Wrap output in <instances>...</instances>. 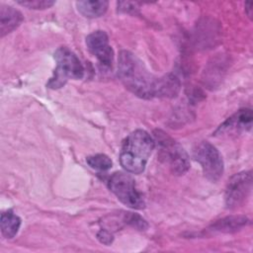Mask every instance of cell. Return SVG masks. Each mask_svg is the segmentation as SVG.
I'll use <instances>...</instances> for the list:
<instances>
[{
	"instance_id": "obj_1",
	"label": "cell",
	"mask_w": 253,
	"mask_h": 253,
	"mask_svg": "<svg viewBox=\"0 0 253 253\" xmlns=\"http://www.w3.org/2000/svg\"><path fill=\"white\" fill-rule=\"evenodd\" d=\"M118 76L126 88L134 95L143 99L158 98L160 77L153 76L143 62L130 51H121Z\"/></svg>"
},
{
	"instance_id": "obj_2",
	"label": "cell",
	"mask_w": 253,
	"mask_h": 253,
	"mask_svg": "<svg viewBox=\"0 0 253 253\" xmlns=\"http://www.w3.org/2000/svg\"><path fill=\"white\" fill-rule=\"evenodd\" d=\"M155 147L153 137L145 130L136 129L125 139L120 162L125 170L132 174H140L144 171L146 163Z\"/></svg>"
},
{
	"instance_id": "obj_3",
	"label": "cell",
	"mask_w": 253,
	"mask_h": 253,
	"mask_svg": "<svg viewBox=\"0 0 253 253\" xmlns=\"http://www.w3.org/2000/svg\"><path fill=\"white\" fill-rule=\"evenodd\" d=\"M154 141L158 145L160 160L175 175H183L190 168V160L185 149L164 131L154 130Z\"/></svg>"
},
{
	"instance_id": "obj_4",
	"label": "cell",
	"mask_w": 253,
	"mask_h": 253,
	"mask_svg": "<svg viewBox=\"0 0 253 253\" xmlns=\"http://www.w3.org/2000/svg\"><path fill=\"white\" fill-rule=\"evenodd\" d=\"M56 67L47 83V87L58 89L69 79H80L84 75V67L77 55L68 47L61 46L54 52Z\"/></svg>"
},
{
	"instance_id": "obj_5",
	"label": "cell",
	"mask_w": 253,
	"mask_h": 253,
	"mask_svg": "<svg viewBox=\"0 0 253 253\" xmlns=\"http://www.w3.org/2000/svg\"><path fill=\"white\" fill-rule=\"evenodd\" d=\"M110 190L124 205L134 210H141L145 203L141 194L136 190L135 183L129 174L115 172L108 182Z\"/></svg>"
},
{
	"instance_id": "obj_6",
	"label": "cell",
	"mask_w": 253,
	"mask_h": 253,
	"mask_svg": "<svg viewBox=\"0 0 253 253\" xmlns=\"http://www.w3.org/2000/svg\"><path fill=\"white\" fill-rule=\"evenodd\" d=\"M193 156L195 160L201 165L204 175L211 182L217 181L223 174V160L211 143L202 141L193 149Z\"/></svg>"
},
{
	"instance_id": "obj_7",
	"label": "cell",
	"mask_w": 253,
	"mask_h": 253,
	"mask_svg": "<svg viewBox=\"0 0 253 253\" xmlns=\"http://www.w3.org/2000/svg\"><path fill=\"white\" fill-rule=\"evenodd\" d=\"M252 188L251 171H243L233 175L225 190V205L228 209L240 207L248 198Z\"/></svg>"
},
{
	"instance_id": "obj_8",
	"label": "cell",
	"mask_w": 253,
	"mask_h": 253,
	"mask_svg": "<svg viewBox=\"0 0 253 253\" xmlns=\"http://www.w3.org/2000/svg\"><path fill=\"white\" fill-rule=\"evenodd\" d=\"M86 44L89 51L95 55L104 68L112 67L114 51L109 44V38L104 31H96L88 35Z\"/></svg>"
},
{
	"instance_id": "obj_9",
	"label": "cell",
	"mask_w": 253,
	"mask_h": 253,
	"mask_svg": "<svg viewBox=\"0 0 253 253\" xmlns=\"http://www.w3.org/2000/svg\"><path fill=\"white\" fill-rule=\"evenodd\" d=\"M253 115L250 109H242L228 118L223 124H221L216 131L215 135H231L238 134L242 131H247L252 126Z\"/></svg>"
},
{
	"instance_id": "obj_10",
	"label": "cell",
	"mask_w": 253,
	"mask_h": 253,
	"mask_svg": "<svg viewBox=\"0 0 253 253\" xmlns=\"http://www.w3.org/2000/svg\"><path fill=\"white\" fill-rule=\"evenodd\" d=\"M23 22V15L17 9L1 5L0 8V36L3 38L7 34L17 29Z\"/></svg>"
},
{
	"instance_id": "obj_11",
	"label": "cell",
	"mask_w": 253,
	"mask_h": 253,
	"mask_svg": "<svg viewBox=\"0 0 253 253\" xmlns=\"http://www.w3.org/2000/svg\"><path fill=\"white\" fill-rule=\"evenodd\" d=\"M248 221V218L244 215H231L215 221L211 226V230L226 233L234 232L245 226Z\"/></svg>"
},
{
	"instance_id": "obj_12",
	"label": "cell",
	"mask_w": 253,
	"mask_h": 253,
	"mask_svg": "<svg viewBox=\"0 0 253 253\" xmlns=\"http://www.w3.org/2000/svg\"><path fill=\"white\" fill-rule=\"evenodd\" d=\"M109 3L105 0L98 1H77V10L87 18H98L104 15L108 9Z\"/></svg>"
},
{
	"instance_id": "obj_13",
	"label": "cell",
	"mask_w": 253,
	"mask_h": 253,
	"mask_svg": "<svg viewBox=\"0 0 253 253\" xmlns=\"http://www.w3.org/2000/svg\"><path fill=\"white\" fill-rule=\"evenodd\" d=\"M1 232L6 238H13L21 226V218L11 210L1 213L0 218Z\"/></svg>"
},
{
	"instance_id": "obj_14",
	"label": "cell",
	"mask_w": 253,
	"mask_h": 253,
	"mask_svg": "<svg viewBox=\"0 0 253 253\" xmlns=\"http://www.w3.org/2000/svg\"><path fill=\"white\" fill-rule=\"evenodd\" d=\"M86 162L91 168L99 171H107L111 169L113 165L112 160L105 154H95L89 156L87 157Z\"/></svg>"
},
{
	"instance_id": "obj_15",
	"label": "cell",
	"mask_w": 253,
	"mask_h": 253,
	"mask_svg": "<svg viewBox=\"0 0 253 253\" xmlns=\"http://www.w3.org/2000/svg\"><path fill=\"white\" fill-rule=\"evenodd\" d=\"M123 220L126 223H127V224H129V225H131V226H133V227H135L139 230H144L145 228H147L146 221L140 215H138L136 213L125 212Z\"/></svg>"
},
{
	"instance_id": "obj_16",
	"label": "cell",
	"mask_w": 253,
	"mask_h": 253,
	"mask_svg": "<svg viewBox=\"0 0 253 253\" xmlns=\"http://www.w3.org/2000/svg\"><path fill=\"white\" fill-rule=\"evenodd\" d=\"M18 4L27 7L29 9H36V10H42L51 7L54 2L49 0H28V1H17Z\"/></svg>"
},
{
	"instance_id": "obj_17",
	"label": "cell",
	"mask_w": 253,
	"mask_h": 253,
	"mask_svg": "<svg viewBox=\"0 0 253 253\" xmlns=\"http://www.w3.org/2000/svg\"><path fill=\"white\" fill-rule=\"evenodd\" d=\"M97 236H98V239L100 240V242H102L106 245H109L113 242V235L111 234V232H109L106 229H101L99 231V233L97 234Z\"/></svg>"
},
{
	"instance_id": "obj_18",
	"label": "cell",
	"mask_w": 253,
	"mask_h": 253,
	"mask_svg": "<svg viewBox=\"0 0 253 253\" xmlns=\"http://www.w3.org/2000/svg\"><path fill=\"white\" fill-rule=\"evenodd\" d=\"M251 7H252V2H247V3H245V11H246V13H247V15L251 18V15H252V13H251Z\"/></svg>"
}]
</instances>
